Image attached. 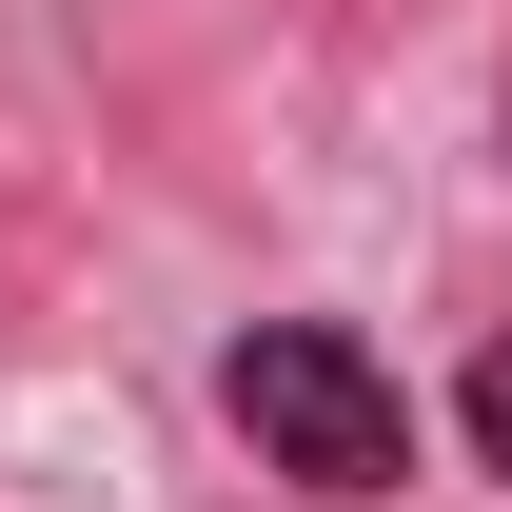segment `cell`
Listing matches in <instances>:
<instances>
[{
    "label": "cell",
    "instance_id": "6da1fadb",
    "mask_svg": "<svg viewBox=\"0 0 512 512\" xmlns=\"http://www.w3.org/2000/svg\"><path fill=\"white\" fill-rule=\"evenodd\" d=\"M217 414H237L256 473H296V493H335V512L414 493V394H394V355L355 316H256L237 355H217Z\"/></svg>",
    "mask_w": 512,
    "mask_h": 512
},
{
    "label": "cell",
    "instance_id": "7a4b0ae2",
    "mask_svg": "<svg viewBox=\"0 0 512 512\" xmlns=\"http://www.w3.org/2000/svg\"><path fill=\"white\" fill-rule=\"evenodd\" d=\"M453 434H473V473H512V335L473 355V375H453Z\"/></svg>",
    "mask_w": 512,
    "mask_h": 512
}]
</instances>
